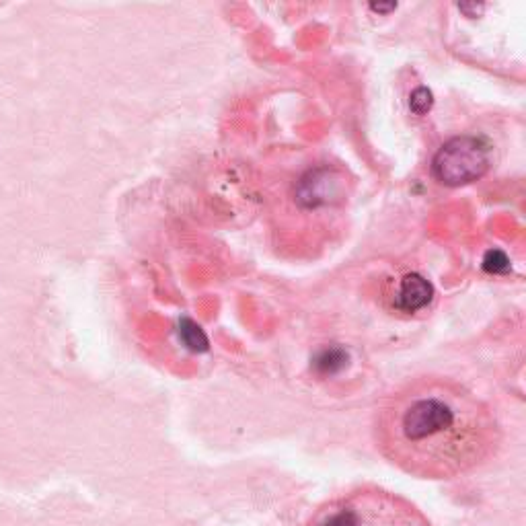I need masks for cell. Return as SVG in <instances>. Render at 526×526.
I'll return each instance as SVG.
<instances>
[{
	"instance_id": "cell-4",
	"label": "cell",
	"mask_w": 526,
	"mask_h": 526,
	"mask_svg": "<svg viewBox=\"0 0 526 526\" xmlns=\"http://www.w3.org/2000/svg\"><path fill=\"white\" fill-rule=\"evenodd\" d=\"M432 298V286L422 276H405L397 290V307L403 311L422 309Z\"/></svg>"
},
{
	"instance_id": "cell-1",
	"label": "cell",
	"mask_w": 526,
	"mask_h": 526,
	"mask_svg": "<svg viewBox=\"0 0 526 526\" xmlns=\"http://www.w3.org/2000/svg\"><path fill=\"white\" fill-rule=\"evenodd\" d=\"M374 440L381 455L411 477L455 479L494 455L500 426L463 385L418 379L383 403Z\"/></svg>"
},
{
	"instance_id": "cell-6",
	"label": "cell",
	"mask_w": 526,
	"mask_h": 526,
	"mask_svg": "<svg viewBox=\"0 0 526 526\" xmlns=\"http://www.w3.org/2000/svg\"><path fill=\"white\" fill-rule=\"evenodd\" d=\"M432 105V95L430 91L426 89H418L416 93H413L411 97V109L416 111V114H424V111H428Z\"/></svg>"
},
{
	"instance_id": "cell-2",
	"label": "cell",
	"mask_w": 526,
	"mask_h": 526,
	"mask_svg": "<svg viewBox=\"0 0 526 526\" xmlns=\"http://www.w3.org/2000/svg\"><path fill=\"white\" fill-rule=\"evenodd\" d=\"M305 526H432V522L405 498L364 485L321 504Z\"/></svg>"
},
{
	"instance_id": "cell-5",
	"label": "cell",
	"mask_w": 526,
	"mask_h": 526,
	"mask_svg": "<svg viewBox=\"0 0 526 526\" xmlns=\"http://www.w3.org/2000/svg\"><path fill=\"white\" fill-rule=\"evenodd\" d=\"M179 333H181V340L185 342V346L187 348H190V350H194V352H202V350H206L208 348V340H206V335H204V331L196 325V323H192V321H181V329H179Z\"/></svg>"
},
{
	"instance_id": "cell-3",
	"label": "cell",
	"mask_w": 526,
	"mask_h": 526,
	"mask_svg": "<svg viewBox=\"0 0 526 526\" xmlns=\"http://www.w3.org/2000/svg\"><path fill=\"white\" fill-rule=\"evenodd\" d=\"M492 167V144L481 136L448 140L434 157L432 173L442 185L459 187L481 179Z\"/></svg>"
}]
</instances>
